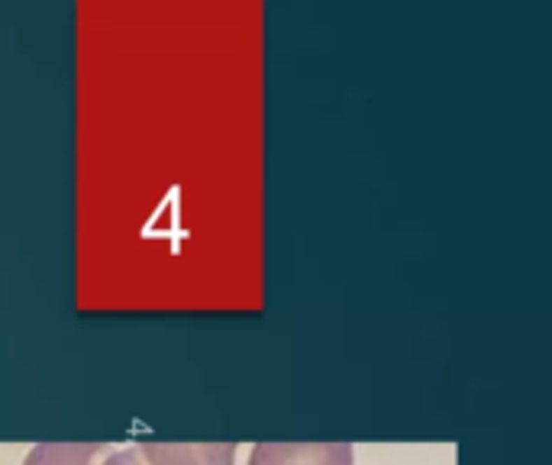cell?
I'll use <instances>...</instances> for the list:
<instances>
[{
	"instance_id": "7a4b0ae2",
	"label": "cell",
	"mask_w": 552,
	"mask_h": 465,
	"mask_svg": "<svg viewBox=\"0 0 552 465\" xmlns=\"http://www.w3.org/2000/svg\"><path fill=\"white\" fill-rule=\"evenodd\" d=\"M139 456L149 465H233V443H143Z\"/></svg>"
},
{
	"instance_id": "3957f363",
	"label": "cell",
	"mask_w": 552,
	"mask_h": 465,
	"mask_svg": "<svg viewBox=\"0 0 552 465\" xmlns=\"http://www.w3.org/2000/svg\"><path fill=\"white\" fill-rule=\"evenodd\" d=\"M104 452V443H39L26 452L23 465H94Z\"/></svg>"
},
{
	"instance_id": "6da1fadb",
	"label": "cell",
	"mask_w": 552,
	"mask_h": 465,
	"mask_svg": "<svg viewBox=\"0 0 552 465\" xmlns=\"http://www.w3.org/2000/svg\"><path fill=\"white\" fill-rule=\"evenodd\" d=\"M349 443H259L249 465H352Z\"/></svg>"
},
{
	"instance_id": "277c9868",
	"label": "cell",
	"mask_w": 552,
	"mask_h": 465,
	"mask_svg": "<svg viewBox=\"0 0 552 465\" xmlns=\"http://www.w3.org/2000/svg\"><path fill=\"white\" fill-rule=\"evenodd\" d=\"M104 465H149V462L139 456V449H120V452H113Z\"/></svg>"
}]
</instances>
